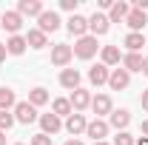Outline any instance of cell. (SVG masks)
I'll list each match as a JSON object with an SVG mask.
<instances>
[{"label": "cell", "mask_w": 148, "mask_h": 145, "mask_svg": "<svg viewBox=\"0 0 148 145\" xmlns=\"http://www.w3.org/2000/svg\"><path fill=\"white\" fill-rule=\"evenodd\" d=\"M108 29H111L108 14H100V12H94L91 17H88V34H91V37H103V34H108Z\"/></svg>", "instance_id": "6"}, {"label": "cell", "mask_w": 148, "mask_h": 145, "mask_svg": "<svg viewBox=\"0 0 148 145\" xmlns=\"http://www.w3.org/2000/svg\"><path fill=\"white\" fill-rule=\"evenodd\" d=\"M63 128L71 134V140H77L80 134H86V128H88V120H86V114H77V111H74L71 117H66Z\"/></svg>", "instance_id": "5"}, {"label": "cell", "mask_w": 148, "mask_h": 145, "mask_svg": "<svg viewBox=\"0 0 148 145\" xmlns=\"http://www.w3.org/2000/svg\"><path fill=\"white\" fill-rule=\"evenodd\" d=\"M66 29H69V31L80 40V37L88 34V17H83V14H71V17L66 20Z\"/></svg>", "instance_id": "9"}, {"label": "cell", "mask_w": 148, "mask_h": 145, "mask_svg": "<svg viewBox=\"0 0 148 145\" xmlns=\"http://www.w3.org/2000/svg\"><path fill=\"white\" fill-rule=\"evenodd\" d=\"M134 142H137V140L131 137L128 131H117V137H114V142H111V145H134Z\"/></svg>", "instance_id": "29"}, {"label": "cell", "mask_w": 148, "mask_h": 145, "mask_svg": "<svg viewBox=\"0 0 148 145\" xmlns=\"http://www.w3.org/2000/svg\"><path fill=\"white\" fill-rule=\"evenodd\" d=\"M60 26H63V20H60V14H57V12H49V9H46V12L37 17V29H40L46 37L51 34V31H57Z\"/></svg>", "instance_id": "4"}, {"label": "cell", "mask_w": 148, "mask_h": 145, "mask_svg": "<svg viewBox=\"0 0 148 145\" xmlns=\"http://www.w3.org/2000/svg\"><path fill=\"white\" fill-rule=\"evenodd\" d=\"M66 145H83L80 140H66Z\"/></svg>", "instance_id": "39"}, {"label": "cell", "mask_w": 148, "mask_h": 145, "mask_svg": "<svg viewBox=\"0 0 148 145\" xmlns=\"http://www.w3.org/2000/svg\"><path fill=\"white\" fill-rule=\"evenodd\" d=\"M69 103H71V108L77 111V114H83L86 108H91V94H88V88H74L71 97H69Z\"/></svg>", "instance_id": "7"}, {"label": "cell", "mask_w": 148, "mask_h": 145, "mask_svg": "<svg viewBox=\"0 0 148 145\" xmlns=\"http://www.w3.org/2000/svg\"><path fill=\"white\" fill-rule=\"evenodd\" d=\"M12 114H14V120H17V122H23V125H32V122H37V120H40V114H37V108L32 105V103H29V100H23V103H17Z\"/></svg>", "instance_id": "2"}, {"label": "cell", "mask_w": 148, "mask_h": 145, "mask_svg": "<svg viewBox=\"0 0 148 145\" xmlns=\"http://www.w3.org/2000/svg\"><path fill=\"white\" fill-rule=\"evenodd\" d=\"M134 9H140V12H148V0H134Z\"/></svg>", "instance_id": "32"}, {"label": "cell", "mask_w": 148, "mask_h": 145, "mask_svg": "<svg viewBox=\"0 0 148 145\" xmlns=\"http://www.w3.org/2000/svg\"><path fill=\"white\" fill-rule=\"evenodd\" d=\"M0 145H6V134L3 131H0Z\"/></svg>", "instance_id": "40"}, {"label": "cell", "mask_w": 148, "mask_h": 145, "mask_svg": "<svg viewBox=\"0 0 148 145\" xmlns=\"http://www.w3.org/2000/svg\"><path fill=\"white\" fill-rule=\"evenodd\" d=\"M128 12H131L128 3H123V0H114V6H111V12H108V20H111V23H125Z\"/></svg>", "instance_id": "21"}, {"label": "cell", "mask_w": 148, "mask_h": 145, "mask_svg": "<svg viewBox=\"0 0 148 145\" xmlns=\"http://www.w3.org/2000/svg\"><path fill=\"white\" fill-rule=\"evenodd\" d=\"M131 85V74L125 68H111V77H108V88L111 91H123Z\"/></svg>", "instance_id": "10"}, {"label": "cell", "mask_w": 148, "mask_h": 145, "mask_svg": "<svg viewBox=\"0 0 148 145\" xmlns=\"http://www.w3.org/2000/svg\"><path fill=\"white\" fill-rule=\"evenodd\" d=\"M26 49H29V43H26V37H23V34H14V37H9V40H6V51H9V54H14V57H20Z\"/></svg>", "instance_id": "22"}, {"label": "cell", "mask_w": 148, "mask_h": 145, "mask_svg": "<svg viewBox=\"0 0 148 145\" xmlns=\"http://www.w3.org/2000/svg\"><path fill=\"white\" fill-rule=\"evenodd\" d=\"M29 145H51V137H46V134L40 131V134L32 137V142H29Z\"/></svg>", "instance_id": "30"}, {"label": "cell", "mask_w": 148, "mask_h": 145, "mask_svg": "<svg viewBox=\"0 0 148 145\" xmlns=\"http://www.w3.org/2000/svg\"><path fill=\"white\" fill-rule=\"evenodd\" d=\"M0 26L9 31V37H14V34H20V29H23V17L17 14V9H14V12H3V14H0Z\"/></svg>", "instance_id": "8"}, {"label": "cell", "mask_w": 148, "mask_h": 145, "mask_svg": "<svg viewBox=\"0 0 148 145\" xmlns=\"http://www.w3.org/2000/svg\"><path fill=\"white\" fill-rule=\"evenodd\" d=\"M143 134L148 137V120H143Z\"/></svg>", "instance_id": "38"}, {"label": "cell", "mask_w": 148, "mask_h": 145, "mask_svg": "<svg viewBox=\"0 0 148 145\" xmlns=\"http://www.w3.org/2000/svg\"><path fill=\"white\" fill-rule=\"evenodd\" d=\"M46 9H43V3L40 0H20L17 3V14L20 17H40Z\"/></svg>", "instance_id": "14"}, {"label": "cell", "mask_w": 148, "mask_h": 145, "mask_svg": "<svg viewBox=\"0 0 148 145\" xmlns=\"http://www.w3.org/2000/svg\"><path fill=\"white\" fill-rule=\"evenodd\" d=\"M14 145H26V142H14Z\"/></svg>", "instance_id": "42"}, {"label": "cell", "mask_w": 148, "mask_h": 145, "mask_svg": "<svg viewBox=\"0 0 148 145\" xmlns=\"http://www.w3.org/2000/svg\"><path fill=\"white\" fill-rule=\"evenodd\" d=\"M80 80H83V77H80L77 68H63V71H60V85H63V88H69V91L80 88Z\"/></svg>", "instance_id": "20"}, {"label": "cell", "mask_w": 148, "mask_h": 145, "mask_svg": "<svg viewBox=\"0 0 148 145\" xmlns=\"http://www.w3.org/2000/svg\"><path fill=\"white\" fill-rule=\"evenodd\" d=\"M140 105H143V111H148V88L143 91V97H140Z\"/></svg>", "instance_id": "33"}, {"label": "cell", "mask_w": 148, "mask_h": 145, "mask_svg": "<svg viewBox=\"0 0 148 145\" xmlns=\"http://www.w3.org/2000/svg\"><path fill=\"white\" fill-rule=\"evenodd\" d=\"M14 122H17V120H14V114H12V111H0V131H3V134L14 125Z\"/></svg>", "instance_id": "28"}, {"label": "cell", "mask_w": 148, "mask_h": 145, "mask_svg": "<svg viewBox=\"0 0 148 145\" xmlns=\"http://www.w3.org/2000/svg\"><path fill=\"white\" fill-rule=\"evenodd\" d=\"M91 111L97 114V120L106 117V114H111V111H114L111 97H108V94H97V97H91Z\"/></svg>", "instance_id": "13"}, {"label": "cell", "mask_w": 148, "mask_h": 145, "mask_svg": "<svg viewBox=\"0 0 148 145\" xmlns=\"http://www.w3.org/2000/svg\"><path fill=\"white\" fill-rule=\"evenodd\" d=\"M71 51H74V57H80V60H91V57L100 51V46H97V37H91V34L80 37V40L71 46Z\"/></svg>", "instance_id": "1"}, {"label": "cell", "mask_w": 148, "mask_h": 145, "mask_svg": "<svg viewBox=\"0 0 148 145\" xmlns=\"http://www.w3.org/2000/svg\"><path fill=\"white\" fill-rule=\"evenodd\" d=\"M51 114H57L60 120L63 117H71L74 108H71V103H69V97H57L54 103H51Z\"/></svg>", "instance_id": "24"}, {"label": "cell", "mask_w": 148, "mask_h": 145, "mask_svg": "<svg viewBox=\"0 0 148 145\" xmlns=\"http://www.w3.org/2000/svg\"><path fill=\"white\" fill-rule=\"evenodd\" d=\"M108 122H106V120H91V122H88V128H86V134H88V137H91L94 142H103V140H106V137H108Z\"/></svg>", "instance_id": "16"}, {"label": "cell", "mask_w": 148, "mask_h": 145, "mask_svg": "<svg viewBox=\"0 0 148 145\" xmlns=\"http://www.w3.org/2000/svg\"><path fill=\"white\" fill-rule=\"evenodd\" d=\"M29 103L34 105V108H40V105H46L49 103V91L43 88V85H37V88L29 91Z\"/></svg>", "instance_id": "27"}, {"label": "cell", "mask_w": 148, "mask_h": 145, "mask_svg": "<svg viewBox=\"0 0 148 145\" xmlns=\"http://www.w3.org/2000/svg\"><path fill=\"white\" fill-rule=\"evenodd\" d=\"M134 145H148V137H140V140H137Z\"/></svg>", "instance_id": "36"}, {"label": "cell", "mask_w": 148, "mask_h": 145, "mask_svg": "<svg viewBox=\"0 0 148 145\" xmlns=\"http://www.w3.org/2000/svg\"><path fill=\"white\" fill-rule=\"evenodd\" d=\"M143 74H145V77H148V57H145V60H143Z\"/></svg>", "instance_id": "37"}, {"label": "cell", "mask_w": 148, "mask_h": 145, "mask_svg": "<svg viewBox=\"0 0 148 145\" xmlns=\"http://www.w3.org/2000/svg\"><path fill=\"white\" fill-rule=\"evenodd\" d=\"M143 60H145V57H143V54H131V51H128V54H123V68H125V71H143Z\"/></svg>", "instance_id": "26"}, {"label": "cell", "mask_w": 148, "mask_h": 145, "mask_svg": "<svg viewBox=\"0 0 148 145\" xmlns=\"http://www.w3.org/2000/svg\"><path fill=\"white\" fill-rule=\"evenodd\" d=\"M77 3H80V0H60V9H63V12L77 14Z\"/></svg>", "instance_id": "31"}, {"label": "cell", "mask_w": 148, "mask_h": 145, "mask_svg": "<svg viewBox=\"0 0 148 145\" xmlns=\"http://www.w3.org/2000/svg\"><path fill=\"white\" fill-rule=\"evenodd\" d=\"M14 105H17L14 91L9 88V85H0V111H14Z\"/></svg>", "instance_id": "23"}, {"label": "cell", "mask_w": 148, "mask_h": 145, "mask_svg": "<svg viewBox=\"0 0 148 145\" xmlns=\"http://www.w3.org/2000/svg\"><path fill=\"white\" fill-rule=\"evenodd\" d=\"M26 43H29L32 49H46V46H49V37L43 34L40 29H29V34H26Z\"/></svg>", "instance_id": "25"}, {"label": "cell", "mask_w": 148, "mask_h": 145, "mask_svg": "<svg viewBox=\"0 0 148 145\" xmlns=\"http://www.w3.org/2000/svg\"><path fill=\"white\" fill-rule=\"evenodd\" d=\"M97 6H100V9H108V12H111V6H114V0H97Z\"/></svg>", "instance_id": "34"}, {"label": "cell", "mask_w": 148, "mask_h": 145, "mask_svg": "<svg viewBox=\"0 0 148 145\" xmlns=\"http://www.w3.org/2000/svg\"><path fill=\"white\" fill-rule=\"evenodd\" d=\"M131 125V114L128 108H114L108 114V128H117V131H125Z\"/></svg>", "instance_id": "11"}, {"label": "cell", "mask_w": 148, "mask_h": 145, "mask_svg": "<svg viewBox=\"0 0 148 145\" xmlns=\"http://www.w3.org/2000/svg\"><path fill=\"white\" fill-rule=\"evenodd\" d=\"M123 46L128 49L131 54H140V49H143V46H148V40H145V34H143V31H128V34L123 37Z\"/></svg>", "instance_id": "17"}, {"label": "cell", "mask_w": 148, "mask_h": 145, "mask_svg": "<svg viewBox=\"0 0 148 145\" xmlns=\"http://www.w3.org/2000/svg\"><path fill=\"white\" fill-rule=\"evenodd\" d=\"M91 145H108V142H106V140H103V142H91Z\"/></svg>", "instance_id": "41"}, {"label": "cell", "mask_w": 148, "mask_h": 145, "mask_svg": "<svg viewBox=\"0 0 148 145\" xmlns=\"http://www.w3.org/2000/svg\"><path fill=\"white\" fill-rule=\"evenodd\" d=\"M40 128H43L46 137H54L57 131L63 128V120H60L57 114H40Z\"/></svg>", "instance_id": "15"}, {"label": "cell", "mask_w": 148, "mask_h": 145, "mask_svg": "<svg viewBox=\"0 0 148 145\" xmlns=\"http://www.w3.org/2000/svg\"><path fill=\"white\" fill-rule=\"evenodd\" d=\"M6 54H9V51H6V43H0V63L6 60Z\"/></svg>", "instance_id": "35"}, {"label": "cell", "mask_w": 148, "mask_h": 145, "mask_svg": "<svg viewBox=\"0 0 148 145\" xmlns=\"http://www.w3.org/2000/svg\"><path fill=\"white\" fill-rule=\"evenodd\" d=\"M71 60H74V51H71V46H69V43H57V46H51V66L66 68Z\"/></svg>", "instance_id": "3"}, {"label": "cell", "mask_w": 148, "mask_h": 145, "mask_svg": "<svg viewBox=\"0 0 148 145\" xmlns=\"http://www.w3.org/2000/svg\"><path fill=\"white\" fill-rule=\"evenodd\" d=\"M100 57H103V66H106V68L120 66V63H123V54H120V49H117V46H103V49H100Z\"/></svg>", "instance_id": "19"}, {"label": "cell", "mask_w": 148, "mask_h": 145, "mask_svg": "<svg viewBox=\"0 0 148 145\" xmlns=\"http://www.w3.org/2000/svg\"><path fill=\"white\" fill-rule=\"evenodd\" d=\"M125 26H128L131 31H143V29L148 26V14H145V12H140V9H134V6H131L128 17H125Z\"/></svg>", "instance_id": "18"}, {"label": "cell", "mask_w": 148, "mask_h": 145, "mask_svg": "<svg viewBox=\"0 0 148 145\" xmlns=\"http://www.w3.org/2000/svg\"><path fill=\"white\" fill-rule=\"evenodd\" d=\"M108 77H111V68H106L103 63H97V66L88 68V83L97 85V88H100V85H108Z\"/></svg>", "instance_id": "12"}]
</instances>
